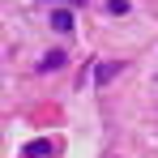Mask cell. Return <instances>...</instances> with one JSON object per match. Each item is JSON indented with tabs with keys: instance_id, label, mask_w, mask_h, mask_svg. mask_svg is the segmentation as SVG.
<instances>
[{
	"instance_id": "cell-4",
	"label": "cell",
	"mask_w": 158,
	"mask_h": 158,
	"mask_svg": "<svg viewBox=\"0 0 158 158\" xmlns=\"http://www.w3.org/2000/svg\"><path fill=\"white\" fill-rule=\"evenodd\" d=\"M115 69H120V64H103V69H98V81H111V77H115Z\"/></svg>"
},
{
	"instance_id": "cell-1",
	"label": "cell",
	"mask_w": 158,
	"mask_h": 158,
	"mask_svg": "<svg viewBox=\"0 0 158 158\" xmlns=\"http://www.w3.org/2000/svg\"><path fill=\"white\" fill-rule=\"evenodd\" d=\"M43 154H52V141H30L22 150V158H43Z\"/></svg>"
},
{
	"instance_id": "cell-6",
	"label": "cell",
	"mask_w": 158,
	"mask_h": 158,
	"mask_svg": "<svg viewBox=\"0 0 158 158\" xmlns=\"http://www.w3.org/2000/svg\"><path fill=\"white\" fill-rule=\"evenodd\" d=\"M64 4H81V0H64Z\"/></svg>"
},
{
	"instance_id": "cell-2",
	"label": "cell",
	"mask_w": 158,
	"mask_h": 158,
	"mask_svg": "<svg viewBox=\"0 0 158 158\" xmlns=\"http://www.w3.org/2000/svg\"><path fill=\"white\" fill-rule=\"evenodd\" d=\"M52 26H56V30H73V13H69V9L52 13Z\"/></svg>"
},
{
	"instance_id": "cell-3",
	"label": "cell",
	"mask_w": 158,
	"mask_h": 158,
	"mask_svg": "<svg viewBox=\"0 0 158 158\" xmlns=\"http://www.w3.org/2000/svg\"><path fill=\"white\" fill-rule=\"evenodd\" d=\"M60 64H64V56H60V52H52V56H43V73H52V69H60Z\"/></svg>"
},
{
	"instance_id": "cell-5",
	"label": "cell",
	"mask_w": 158,
	"mask_h": 158,
	"mask_svg": "<svg viewBox=\"0 0 158 158\" xmlns=\"http://www.w3.org/2000/svg\"><path fill=\"white\" fill-rule=\"evenodd\" d=\"M107 9H111V13H128V0H111Z\"/></svg>"
}]
</instances>
